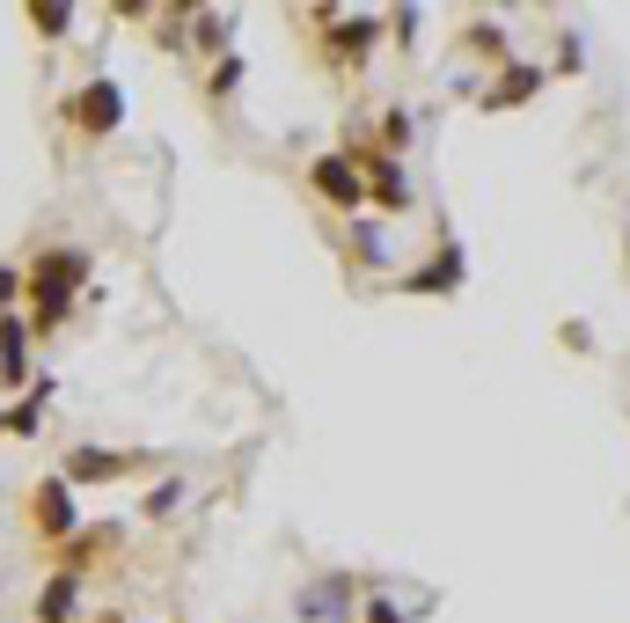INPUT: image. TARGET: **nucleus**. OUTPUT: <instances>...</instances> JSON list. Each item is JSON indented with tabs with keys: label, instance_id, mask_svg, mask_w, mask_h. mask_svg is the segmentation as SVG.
<instances>
[{
	"label": "nucleus",
	"instance_id": "f257e3e1",
	"mask_svg": "<svg viewBox=\"0 0 630 623\" xmlns=\"http://www.w3.org/2000/svg\"><path fill=\"white\" fill-rule=\"evenodd\" d=\"M81 279H89V257H81V250H45V257L23 272V287L37 293V337H51L59 323H67Z\"/></svg>",
	"mask_w": 630,
	"mask_h": 623
},
{
	"label": "nucleus",
	"instance_id": "f03ea898",
	"mask_svg": "<svg viewBox=\"0 0 630 623\" xmlns=\"http://www.w3.org/2000/svg\"><path fill=\"white\" fill-rule=\"evenodd\" d=\"M67 125L73 132H89V140H110L125 125V89L118 81H89V89H73L67 96Z\"/></svg>",
	"mask_w": 630,
	"mask_h": 623
},
{
	"label": "nucleus",
	"instance_id": "7ed1b4c3",
	"mask_svg": "<svg viewBox=\"0 0 630 623\" xmlns=\"http://www.w3.org/2000/svg\"><path fill=\"white\" fill-rule=\"evenodd\" d=\"M30 528L45 535V543H67L73 528H81V506H73V484L67 477H45L30 492Z\"/></svg>",
	"mask_w": 630,
	"mask_h": 623
},
{
	"label": "nucleus",
	"instance_id": "20e7f679",
	"mask_svg": "<svg viewBox=\"0 0 630 623\" xmlns=\"http://www.w3.org/2000/svg\"><path fill=\"white\" fill-rule=\"evenodd\" d=\"M308 184L330 198V206H345V214H366V184H360V169L345 162V154H323V162L308 169Z\"/></svg>",
	"mask_w": 630,
	"mask_h": 623
},
{
	"label": "nucleus",
	"instance_id": "39448f33",
	"mask_svg": "<svg viewBox=\"0 0 630 623\" xmlns=\"http://www.w3.org/2000/svg\"><path fill=\"white\" fill-rule=\"evenodd\" d=\"M125 470H140V455H118V448H73L59 477L67 484H110V477H125Z\"/></svg>",
	"mask_w": 630,
	"mask_h": 623
},
{
	"label": "nucleus",
	"instance_id": "423d86ee",
	"mask_svg": "<svg viewBox=\"0 0 630 623\" xmlns=\"http://www.w3.org/2000/svg\"><path fill=\"white\" fill-rule=\"evenodd\" d=\"M345 601H352V579H315V587H301V616L308 623H345Z\"/></svg>",
	"mask_w": 630,
	"mask_h": 623
},
{
	"label": "nucleus",
	"instance_id": "0eeeda50",
	"mask_svg": "<svg viewBox=\"0 0 630 623\" xmlns=\"http://www.w3.org/2000/svg\"><path fill=\"white\" fill-rule=\"evenodd\" d=\"M23 345H30V323L0 315V389H15V382H23Z\"/></svg>",
	"mask_w": 630,
	"mask_h": 623
},
{
	"label": "nucleus",
	"instance_id": "6e6552de",
	"mask_svg": "<svg viewBox=\"0 0 630 623\" xmlns=\"http://www.w3.org/2000/svg\"><path fill=\"white\" fill-rule=\"evenodd\" d=\"M73 601H81V587H73V573H51L45 595H37V623H67Z\"/></svg>",
	"mask_w": 630,
	"mask_h": 623
},
{
	"label": "nucleus",
	"instance_id": "1a4fd4ad",
	"mask_svg": "<svg viewBox=\"0 0 630 623\" xmlns=\"http://www.w3.org/2000/svg\"><path fill=\"white\" fill-rule=\"evenodd\" d=\"M404 287H425V293H447V287H462V250H455V242H447V250H440V257L433 264H425V272H418V279H404Z\"/></svg>",
	"mask_w": 630,
	"mask_h": 623
},
{
	"label": "nucleus",
	"instance_id": "9d476101",
	"mask_svg": "<svg viewBox=\"0 0 630 623\" xmlns=\"http://www.w3.org/2000/svg\"><path fill=\"white\" fill-rule=\"evenodd\" d=\"M374 45V15H338V23H330V51H338V59H352V51H366Z\"/></svg>",
	"mask_w": 630,
	"mask_h": 623
},
{
	"label": "nucleus",
	"instance_id": "9b49d317",
	"mask_svg": "<svg viewBox=\"0 0 630 623\" xmlns=\"http://www.w3.org/2000/svg\"><path fill=\"white\" fill-rule=\"evenodd\" d=\"M73 23V8H59V0H37L30 8V30H67Z\"/></svg>",
	"mask_w": 630,
	"mask_h": 623
},
{
	"label": "nucleus",
	"instance_id": "f8f14e48",
	"mask_svg": "<svg viewBox=\"0 0 630 623\" xmlns=\"http://www.w3.org/2000/svg\"><path fill=\"white\" fill-rule=\"evenodd\" d=\"M528 89H535V67H513L506 81H499V96H491V103H521Z\"/></svg>",
	"mask_w": 630,
	"mask_h": 623
},
{
	"label": "nucleus",
	"instance_id": "ddd939ff",
	"mask_svg": "<svg viewBox=\"0 0 630 623\" xmlns=\"http://www.w3.org/2000/svg\"><path fill=\"white\" fill-rule=\"evenodd\" d=\"M360 250H366L374 264H388V235H382V228H366V220H360Z\"/></svg>",
	"mask_w": 630,
	"mask_h": 623
},
{
	"label": "nucleus",
	"instance_id": "4468645a",
	"mask_svg": "<svg viewBox=\"0 0 630 623\" xmlns=\"http://www.w3.org/2000/svg\"><path fill=\"white\" fill-rule=\"evenodd\" d=\"M15 293H23V272H15V264H0V315H8V301H15Z\"/></svg>",
	"mask_w": 630,
	"mask_h": 623
},
{
	"label": "nucleus",
	"instance_id": "2eb2a0df",
	"mask_svg": "<svg viewBox=\"0 0 630 623\" xmlns=\"http://www.w3.org/2000/svg\"><path fill=\"white\" fill-rule=\"evenodd\" d=\"M366 623H404V616H396L388 601H374V609H366Z\"/></svg>",
	"mask_w": 630,
	"mask_h": 623
}]
</instances>
